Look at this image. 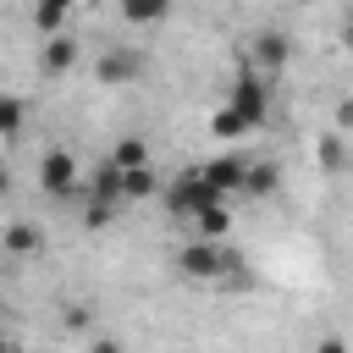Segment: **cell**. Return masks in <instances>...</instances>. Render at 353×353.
Here are the masks:
<instances>
[{
    "instance_id": "10",
    "label": "cell",
    "mask_w": 353,
    "mask_h": 353,
    "mask_svg": "<svg viewBox=\"0 0 353 353\" xmlns=\"http://www.w3.org/2000/svg\"><path fill=\"white\" fill-rule=\"evenodd\" d=\"M188 226H193V243H226V232H232V210H226V204H204Z\"/></svg>"
},
{
    "instance_id": "2",
    "label": "cell",
    "mask_w": 353,
    "mask_h": 353,
    "mask_svg": "<svg viewBox=\"0 0 353 353\" xmlns=\"http://www.w3.org/2000/svg\"><path fill=\"white\" fill-rule=\"evenodd\" d=\"M248 127H265V110H270V83L259 77V72H237V83H232V99H226Z\"/></svg>"
},
{
    "instance_id": "20",
    "label": "cell",
    "mask_w": 353,
    "mask_h": 353,
    "mask_svg": "<svg viewBox=\"0 0 353 353\" xmlns=\"http://www.w3.org/2000/svg\"><path fill=\"white\" fill-rule=\"evenodd\" d=\"M314 353H347V342H342V336H325V342H320Z\"/></svg>"
},
{
    "instance_id": "16",
    "label": "cell",
    "mask_w": 353,
    "mask_h": 353,
    "mask_svg": "<svg viewBox=\"0 0 353 353\" xmlns=\"http://www.w3.org/2000/svg\"><path fill=\"white\" fill-rule=\"evenodd\" d=\"M281 182V165L276 160H259V165H248V176H243V188H254V193H270Z\"/></svg>"
},
{
    "instance_id": "3",
    "label": "cell",
    "mask_w": 353,
    "mask_h": 353,
    "mask_svg": "<svg viewBox=\"0 0 353 353\" xmlns=\"http://www.w3.org/2000/svg\"><path fill=\"white\" fill-rule=\"evenodd\" d=\"M77 182H83L77 154H72V149H44V160H39V188L55 193V199H66V193H77Z\"/></svg>"
},
{
    "instance_id": "14",
    "label": "cell",
    "mask_w": 353,
    "mask_h": 353,
    "mask_svg": "<svg viewBox=\"0 0 353 353\" xmlns=\"http://www.w3.org/2000/svg\"><path fill=\"white\" fill-rule=\"evenodd\" d=\"M160 188V176L149 171V165H138V171H121V199H149Z\"/></svg>"
},
{
    "instance_id": "1",
    "label": "cell",
    "mask_w": 353,
    "mask_h": 353,
    "mask_svg": "<svg viewBox=\"0 0 353 353\" xmlns=\"http://www.w3.org/2000/svg\"><path fill=\"white\" fill-rule=\"evenodd\" d=\"M243 259H237V248H226V243H188L182 254H176V270L188 276V281H221V276H232Z\"/></svg>"
},
{
    "instance_id": "18",
    "label": "cell",
    "mask_w": 353,
    "mask_h": 353,
    "mask_svg": "<svg viewBox=\"0 0 353 353\" xmlns=\"http://www.w3.org/2000/svg\"><path fill=\"white\" fill-rule=\"evenodd\" d=\"M160 17H165L160 0H138V6L127 0V6H121V22H160Z\"/></svg>"
},
{
    "instance_id": "9",
    "label": "cell",
    "mask_w": 353,
    "mask_h": 353,
    "mask_svg": "<svg viewBox=\"0 0 353 353\" xmlns=\"http://www.w3.org/2000/svg\"><path fill=\"white\" fill-rule=\"evenodd\" d=\"M83 188H88V204H94V210H110V204L121 199V171L105 160V165H94V171L83 176Z\"/></svg>"
},
{
    "instance_id": "8",
    "label": "cell",
    "mask_w": 353,
    "mask_h": 353,
    "mask_svg": "<svg viewBox=\"0 0 353 353\" xmlns=\"http://www.w3.org/2000/svg\"><path fill=\"white\" fill-rule=\"evenodd\" d=\"M72 66H77V39H72V33L44 39V50H39V72H44V77H61V72H72Z\"/></svg>"
},
{
    "instance_id": "17",
    "label": "cell",
    "mask_w": 353,
    "mask_h": 353,
    "mask_svg": "<svg viewBox=\"0 0 353 353\" xmlns=\"http://www.w3.org/2000/svg\"><path fill=\"white\" fill-rule=\"evenodd\" d=\"M33 28H39L44 39H55V33L66 28V6H33Z\"/></svg>"
},
{
    "instance_id": "22",
    "label": "cell",
    "mask_w": 353,
    "mask_h": 353,
    "mask_svg": "<svg viewBox=\"0 0 353 353\" xmlns=\"http://www.w3.org/2000/svg\"><path fill=\"white\" fill-rule=\"evenodd\" d=\"M0 353H11V342H6V336H0Z\"/></svg>"
},
{
    "instance_id": "4",
    "label": "cell",
    "mask_w": 353,
    "mask_h": 353,
    "mask_svg": "<svg viewBox=\"0 0 353 353\" xmlns=\"http://www.w3.org/2000/svg\"><path fill=\"white\" fill-rule=\"evenodd\" d=\"M94 77H99L105 88H121V83L143 77V50H132V44H110V50L94 61Z\"/></svg>"
},
{
    "instance_id": "7",
    "label": "cell",
    "mask_w": 353,
    "mask_h": 353,
    "mask_svg": "<svg viewBox=\"0 0 353 353\" xmlns=\"http://www.w3.org/2000/svg\"><path fill=\"white\" fill-rule=\"evenodd\" d=\"M281 66H287V39H281V33H254V39H248V72H259V77L270 83Z\"/></svg>"
},
{
    "instance_id": "6",
    "label": "cell",
    "mask_w": 353,
    "mask_h": 353,
    "mask_svg": "<svg viewBox=\"0 0 353 353\" xmlns=\"http://www.w3.org/2000/svg\"><path fill=\"white\" fill-rule=\"evenodd\" d=\"M165 204H171V215H176V221H193L204 204H226V199H210V188L199 182V171H182V176L165 188Z\"/></svg>"
},
{
    "instance_id": "19",
    "label": "cell",
    "mask_w": 353,
    "mask_h": 353,
    "mask_svg": "<svg viewBox=\"0 0 353 353\" xmlns=\"http://www.w3.org/2000/svg\"><path fill=\"white\" fill-rule=\"evenodd\" d=\"M88 353H127V347H121V342H110V336H94V342H88Z\"/></svg>"
},
{
    "instance_id": "12",
    "label": "cell",
    "mask_w": 353,
    "mask_h": 353,
    "mask_svg": "<svg viewBox=\"0 0 353 353\" xmlns=\"http://www.w3.org/2000/svg\"><path fill=\"white\" fill-rule=\"evenodd\" d=\"M110 165H116V171H138V165H149V143H143V138H121V143L110 149Z\"/></svg>"
},
{
    "instance_id": "13",
    "label": "cell",
    "mask_w": 353,
    "mask_h": 353,
    "mask_svg": "<svg viewBox=\"0 0 353 353\" xmlns=\"http://www.w3.org/2000/svg\"><path fill=\"white\" fill-rule=\"evenodd\" d=\"M210 132H215V138H248L254 127H248V121H243V116H237L232 105H221V110L210 116Z\"/></svg>"
},
{
    "instance_id": "11",
    "label": "cell",
    "mask_w": 353,
    "mask_h": 353,
    "mask_svg": "<svg viewBox=\"0 0 353 353\" xmlns=\"http://www.w3.org/2000/svg\"><path fill=\"white\" fill-rule=\"evenodd\" d=\"M0 248H6V254H39V248H44V232H39L33 221H11V226L0 232Z\"/></svg>"
},
{
    "instance_id": "5",
    "label": "cell",
    "mask_w": 353,
    "mask_h": 353,
    "mask_svg": "<svg viewBox=\"0 0 353 353\" xmlns=\"http://www.w3.org/2000/svg\"><path fill=\"white\" fill-rule=\"evenodd\" d=\"M193 171H199V182L210 188V199H226V193L243 188L248 160H243V154H215V160H204V165H193Z\"/></svg>"
},
{
    "instance_id": "15",
    "label": "cell",
    "mask_w": 353,
    "mask_h": 353,
    "mask_svg": "<svg viewBox=\"0 0 353 353\" xmlns=\"http://www.w3.org/2000/svg\"><path fill=\"white\" fill-rule=\"evenodd\" d=\"M22 127H28V105H22L17 94H0V132H6V138H17Z\"/></svg>"
},
{
    "instance_id": "21",
    "label": "cell",
    "mask_w": 353,
    "mask_h": 353,
    "mask_svg": "<svg viewBox=\"0 0 353 353\" xmlns=\"http://www.w3.org/2000/svg\"><path fill=\"white\" fill-rule=\"evenodd\" d=\"M6 193H11V165L0 160V199H6Z\"/></svg>"
}]
</instances>
